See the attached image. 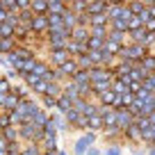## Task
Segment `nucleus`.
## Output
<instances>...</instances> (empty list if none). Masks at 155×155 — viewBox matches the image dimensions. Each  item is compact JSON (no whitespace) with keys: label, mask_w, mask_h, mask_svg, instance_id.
Wrapping results in <instances>:
<instances>
[{"label":"nucleus","mask_w":155,"mask_h":155,"mask_svg":"<svg viewBox=\"0 0 155 155\" xmlns=\"http://www.w3.org/2000/svg\"><path fill=\"white\" fill-rule=\"evenodd\" d=\"M0 94H2V96L12 94V87H9V80H7V78H2V82H0Z\"/></svg>","instance_id":"25"},{"label":"nucleus","mask_w":155,"mask_h":155,"mask_svg":"<svg viewBox=\"0 0 155 155\" xmlns=\"http://www.w3.org/2000/svg\"><path fill=\"white\" fill-rule=\"evenodd\" d=\"M59 155H64V153H59Z\"/></svg>","instance_id":"35"},{"label":"nucleus","mask_w":155,"mask_h":155,"mask_svg":"<svg viewBox=\"0 0 155 155\" xmlns=\"http://www.w3.org/2000/svg\"><path fill=\"white\" fill-rule=\"evenodd\" d=\"M101 128H105V121H103V116L96 114L89 119V130H101Z\"/></svg>","instance_id":"17"},{"label":"nucleus","mask_w":155,"mask_h":155,"mask_svg":"<svg viewBox=\"0 0 155 155\" xmlns=\"http://www.w3.org/2000/svg\"><path fill=\"white\" fill-rule=\"evenodd\" d=\"M150 141V144H155V132H153V128H148V130H144L141 132V141Z\"/></svg>","instance_id":"24"},{"label":"nucleus","mask_w":155,"mask_h":155,"mask_svg":"<svg viewBox=\"0 0 155 155\" xmlns=\"http://www.w3.org/2000/svg\"><path fill=\"white\" fill-rule=\"evenodd\" d=\"M64 96H68V98H71L73 103L82 98V96H80V87H78V84L73 82V80H71L68 84H64Z\"/></svg>","instance_id":"9"},{"label":"nucleus","mask_w":155,"mask_h":155,"mask_svg":"<svg viewBox=\"0 0 155 155\" xmlns=\"http://www.w3.org/2000/svg\"><path fill=\"white\" fill-rule=\"evenodd\" d=\"M128 23H130V21H123V18H119V21H112V30H114V32H123L126 34L128 32Z\"/></svg>","instance_id":"18"},{"label":"nucleus","mask_w":155,"mask_h":155,"mask_svg":"<svg viewBox=\"0 0 155 155\" xmlns=\"http://www.w3.org/2000/svg\"><path fill=\"white\" fill-rule=\"evenodd\" d=\"M48 71H50V68H48V64H37V68H34V73H37L39 78H44Z\"/></svg>","instance_id":"27"},{"label":"nucleus","mask_w":155,"mask_h":155,"mask_svg":"<svg viewBox=\"0 0 155 155\" xmlns=\"http://www.w3.org/2000/svg\"><path fill=\"white\" fill-rule=\"evenodd\" d=\"M91 37H98V39H107V28H91Z\"/></svg>","instance_id":"23"},{"label":"nucleus","mask_w":155,"mask_h":155,"mask_svg":"<svg viewBox=\"0 0 155 155\" xmlns=\"http://www.w3.org/2000/svg\"><path fill=\"white\" fill-rule=\"evenodd\" d=\"M116 126L119 130H128L130 126H135V116L123 107V110H116Z\"/></svg>","instance_id":"2"},{"label":"nucleus","mask_w":155,"mask_h":155,"mask_svg":"<svg viewBox=\"0 0 155 155\" xmlns=\"http://www.w3.org/2000/svg\"><path fill=\"white\" fill-rule=\"evenodd\" d=\"M96 139L94 137V132H89V135H84V137H80V141L75 144V153L78 155H87V150H89V144Z\"/></svg>","instance_id":"5"},{"label":"nucleus","mask_w":155,"mask_h":155,"mask_svg":"<svg viewBox=\"0 0 155 155\" xmlns=\"http://www.w3.org/2000/svg\"><path fill=\"white\" fill-rule=\"evenodd\" d=\"M87 155H101V153H98L96 148H89V150H87Z\"/></svg>","instance_id":"33"},{"label":"nucleus","mask_w":155,"mask_h":155,"mask_svg":"<svg viewBox=\"0 0 155 155\" xmlns=\"http://www.w3.org/2000/svg\"><path fill=\"white\" fill-rule=\"evenodd\" d=\"M112 91H114L116 96H123V94H128V87L121 82V80H114V82H112Z\"/></svg>","instance_id":"20"},{"label":"nucleus","mask_w":155,"mask_h":155,"mask_svg":"<svg viewBox=\"0 0 155 155\" xmlns=\"http://www.w3.org/2000/svg\"><path fill=\"white\" fill-rule=\"evenodd\" d=\"M21 155H39V148H37V146L32 144V146H28V148H25V150H23Z\"/></svg>","instance_id":"28"},{"label":"nucleus","mask_w":155,"mask_h":155,"mask_svg":"<svg viewBox=\"0 0 155 155\" xmlns=\"http://www.w3.org/2000/svg\"><path fill=\"white\" fill-rule=\"evenodd\" d=\"M71 107H73V101H71L68 96H64V94H62V96L57 98V110L62 112V114H66V112L71 110Z\"/></svg>","instance_id":"13"},{"label":"nucleus","mask_w":155,"mask_h":155,"mask_svg":"<svg viewBox=\"0 0 155 155\" xmlns=\"http://www.w3.org/2000/svg\"><path fill=\"white\" fill-rule=\"evenodd\" d=\"M18 9H32V2H28V0H18Z\"/></svg>","instance_id":"32"},{"label":"nucleus","mask_w":155,"mask_h":155,"mask_svg":"<svg viewBox=\"0 0 155 155\" xmlns=\"http://www.w3.org/2000/svg\"><path fill=\"white\" fill-rule=\"evenodd\" d=\"M75 62H78V68H80V71H91L94 68V62H91L89 55H80V57H75Z\"/></svg>","instance_id":"12"},{"label":"nucleus","mask_w":155,"mask_h":155,"mask_svg":"<svg viewBox=\"0 0 155 155\" xmlns=\"http://www.w3.org/2000/svg\"><path fill=\"white\" fill-rule=\"evenodd\" d=\"M107 39H110V41H116V44H121V46H123V32H114V30H112Z\"/></svg>","instance_id":"26"},{"label":"nucleus","mask_w":155,"mask_h":155,"mask_svg":"<svg viewBox=\"0 0 155 155\" xmlns=\"http://www.w3.org/2000/svg\"><path fill=\"white\" fill-rule=\"evenodd\" d=\"M71 59V55H68V50H53V55H50V62L55 64V66H64V64Z\"/></svg>","instance_id":"6"},{"label":"nucleus","mask_w":155,"mask_h":155,"mask_svg":"<svg viewBox=\"0 0 155 155\" xmlns=\"http://www.w3.org/2000/svg\"><path fill=\"white\" fill-rule=\"evenodd\" d=\"M66 12H68V7L64 5V2H59V0L50 2V12H48V14H59V16H64Z\"/></svg>","instance_id":"15"},{"label":"nucleus","mask_w":155,"mask_h":155,"mask_svg":"<svg viewBox=\"0 0 155 155\" xmlns=\"http://www.w3.org/2000/svg\"><path fill=\"white\" fill-rule=\"evenodd\" d=\"M119 135V128H105V137H116Z\"/></svg>","instance_id":"31"},{"label":"nucleus","mask_w":155,"mask_h":155,"mask_svg":"<svg viewBox=\"0 0 155 155\" xmlns=\"http://www.w3.org/2000/svg\"><path fill=\"white\" fill-rule=\"evenodd\" d=\"M89 39H91V34H89L87 28H75L71 34V41H78V44H87Z\"/></svg>","instance_id":"8"},{"label":"nucleus","mask_w":155,"mask_h":155,"mask_svg":"<svg viewBox=\"0 0 155 155\" xmlns=\"http://www.w3.org/2000/svg\"><path fill=\"white\" fill-rule=\"evenodd\" d=\"M105 155H121V148H119V146H112V148L105 150Z\"/></svg>","instance_id":"30"},{"label":"nucleus","mask_w":155,"mask_h":155,"mask_svg":"<svg viewBox=\"0 0 155 155\" xmlns=\"http://www.w3.org/2000/svg\"><path fill=\"white\" fill-rule=\"evenodd\" d=\"M59 71H62V75H66V78H71V80H73V78L80 73V68H78V62H75V59H68L64 66H59Z\"/></svg>","instance_id":"7"},{"label":"nucleus","mask_w":155,"mask_h":155,"mask_svg":"<svg viewBox=\"0 0 155 155\" xmlns=\"http://www.w3.org/2000/svg\"><path fill=\"white\" fill-rule=\"evenodd\" d=\"M46 148L53 150V153L57 150V137H55V135H48V137H46Z\"/></svg>","instance_id":"22"},{"label":"nucleus","mask_w":155,"mask_h":155,"mask_svg":"<svg viewBox=\"0 0 155 155\" xmlns=\"http://www.w3.org/2000/svg\"><path fill=\"white\" fill-rule=\"evenodd\" d=\"M91 82H114L112 68L107 71V68H103V66H94L91 68Z\"/></svg>","instance_id":"1"},{"label":"nucleus","mask_w":155,"mask_h":155,"mask_svg":"<svg viewBox=\"0 0 155 155\" xmlns=\"http://www.w3.org/2000/svg\"><path fill=\"white\" fill-rule=\"evenodd\" d=\"M2 135H5V139L7 141H12V144H16V139H18V135H21V132L18 130H14V128H5V130H2Z\"/></svg>","instance_id":"19"},{"label":"nucleus","mask_w":155,"mask_h":155,"mask_svg":"<svg viewBox=\"0 0 155 155\" xmlns=\"http://www.w3.org/2000/svg\"><path fill=\"white\" fill-rule=\"evenodd\" d=\"M62 18H64V28H66L68 32H73V30L78 28V14H75V12H71V9H68L66 14L62 16Z\"/></svg>","instance_id":"10"},{"label":"nucleus","mask_w":155,"mask_h":155,"mask_svg":"<svg viewBox=\"0 0 155 155\" xmlns=\"http://www.w3.org/2000/svg\"><path fill=\"white\" fill-rule=\"evenodd\" d=\"M44 105H46V107H57V101H55V98H50V96H44Z\"/></svg>","instance_id":"29"},{"label":"nucleus","mask_w":155,"mask_h":155,"mask_svg":"<svg viewBox=\"0 0 155 155\" xmlns=\"http://www.w3.org/2000/svg\"><path fill=\"white\" fill-rule=\"evenodd\" d=\"M107 5L110 2H89V16H98V14H105L107 12Z\"/></svg>","instance_id":"11"},{"label":"nucleus","mask_w":155,"mask_h":155,"mask_svg":"<svg viewBox=\"0 0 155 155\" xmlns=\"http://www.w3.org/2000/svg\"><path fill=\"white\" fill-rule=\"evenodd\" d=\"M50 23H48V16H34L32 18V32L34 34H48Z\"/></svg>","instance_id":"3"},{"label":"nucleus","mask_w":155,"mask_h":155,"mask_svg":"<svg viewBox=\"0 0 155 155\" xmlns=\"http://www.w3.org/2000/svg\"><path fill=\"white\" fill-rule=\"evenodd\" d=\"M139 64H141V68H146L148 73H155V57H153V55H146Z\"/></svg>","instance_id":"16"},{"label":"nucleus","mask_w":155,"mask_h":155,"mask_svg":"<svg viewBox=\"0 0 155 155\" xmlns=\"http://www.w3.org/2000/svg\"><path fill=\"white\" fill-rule=\"evenodd\" d=\"M64 119H66L68 123H73V126H78V123H80V119H82V114H80V112L75 110V107H71V110H68L66 114H64Z\"/></svg>","instance_id":"14"},{"label":"nucleus","mask_w":155,"mask_h":155,"mask_svg":"<svg viewBox=\"0 0 155 155\" xmlns=\"http://www.w3.org/2000/svg\"><path fill=\"white\" fill-rule=\"evenodd\" d=\"M150 155H155V148H150Z\"/></svg>","instance_id":"34"},{"label":"nucleus","mask_w":155,"mask_h":155,"mask_svg":"<svg viewBox=\"0 0 155 155\" xmlns=\"http://www.w3.org/2000/svg\"><path fill=\"white\" fill-rule=\"evenodd\" d=\"M0 105L5 107V112H14V110H18L21 98L16 96L14 91H12V94H7V96H2V98H0Z\"/></svg>","instance_id":"4"},{"label":"nucleus","mask_w":155,"mask_h":155,"mask_svg":"<svg viewBox=\"0 0 155 155\" xmlns=\"http://www.w3.org/2000/svg\"><path fill=\"white\" fill-rule=\"evenodd\" d=\"M135 101H137V96H135V94H130V91L121 96V103H123V107H126V110H128V107H132V103H135Z\"/></svg>","instance_id":"21"}]
</instances>
